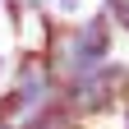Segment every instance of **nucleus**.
Instances as JSON below:
<instances>
[{
	"label": "nucleus",
	"instance_id": "obj_7",
	"mask_svg": "<svg viewBox=\"0 0 129 129\" xmlns=\"http://www.w3.org/2000/svg\"><path fill=\"white\" fill-rule=\"evenodd\" d=\"M120 129H129V102L120 106Z\"/></svg>",
	"mask_w": 129,
	"mask_h": 129
},
{
	"label": "nucleus",
	"instance_id": "obj_8",
	"mask_svg": "<svg viewBox=\"0 0 129 129\" xmlns=\"http://www.w3.org/2000/svg\"><path fill=\"white\" fill-rule=\"evenodd\" d=\"M0 129H19V120H0Z\"/></svg>",
	"mask_w": 129,
	"mask_h": 129
},
{
	"label": "nucleus",
	"instance_id": "obj_4",
	"mask_svg": "<svg viewBox=\"0 0 129 129\" xmlns=\"http://www.w3.org/2000/svg\"><path fill=\"white\" fill-rule=\"evenodd\" d=\"M97 9L111 19V28H115V32H129V0H102Z\"/></svg>",
	"mask_w": 129,
	"mask_h": 129
},
{
	"label": "nucleus",
	"instance_id": "obj_6",
	"mask_svg": "<svg viewBox=\"0 0 129 129\" xmlns=\"http://www.w3.org/2000/svg\"><path fill=\"white\" fill-rule=\"evenodd\" d=\"M9 60H14V55H5V51H0V83L9 78Z\"/></svg>",
	"mask_w": 129,
	"mask_h": 129
},
{
	"label": "nucleus",
	"instance_id": "obj_2",
	"mask_svg": "<svg viewBox=\"0 0 129 129\" xmlns=\"http://www.w3.org/2000/svg\"><path fill=\"white\" fill-rule=\"evenodd\" d=\"M19 129H88V120H78L60 97H51V102H42L37 111H28L19 120Z\"/></svg>",
	"mask_w": 129,
	"mask_h": 129
},
{
	"label": "nucleus",
	"instance_id": "obj_3",
	"mask_svg": "<svg viewBox=\"0 0 129 129\" xmlns=\"http://www.w3.org/2000/svg\"><path fill=\"white\" fill-rule=\"evenodd\" d=\"M0 14H5V23L14 28V37H23V28H28V0H0Z\"/></svg>",
	"mask_w": 129,
	"mask_h": 129
},
{
	"label": "nucleus",
	"instance_id": "obj_1",
	"mask_svg": "<svg viewBox=\"0 0 129 129\" xmlns=\"http://www.w3.org/2000/svg\"><path fill=\"white\" fill-rule=\"evenodd\" d=\"M5 83L19 92L23 115H28V111H37L42 102H51V97H55L60 78L51 74V64L42 60L37 46H19V51H14V60H9V78H5Z\"/></svg>",
	"mask_w": 129,
	"mask_h": 129
},
{
	"label": "nucleus",
	"instance_id": "obj_5",
	"mask_svg": "<svg viewBox=\"0 0 129 129\" xmlns=\"http://www.w3.org/2000/svg\"><path fill=\"white\" fill-rule=\"evenodd\" d=\"M51 9L60 14V19H69V23H74V19H83V0H55Z\"/></svg>",
	"mask_w": 129,
	"mask_h": 129
}]
</instances>
